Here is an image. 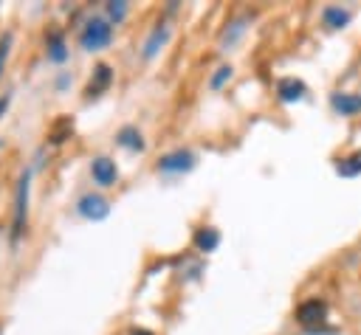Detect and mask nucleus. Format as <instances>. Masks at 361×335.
<instances>
[{
	"mask_svg": "<svg viewBox=\"0 0 361 335\" xmlns=\"http://www.w3.org/2000/svg\"><path fill=\"white\" fill-rule=\"evenodd\" d=\"M113 39V28L104 20H90L82 31V48L85 51H99Z\"/></svg>",
	"mask_w": 361,
	"mask_h": 335,
	"instance_id": "f257e3e1",
	"label": "nucleus"
},
{
	"mask_svg": "<svg viewBox=\"0 0 361 335\" xmlns=\"http://www.w3.org/2000/svg\"><path fill=\"white\" fill-rule=\"evenodd\" d=\"M327 315V304L319 301V298H307L296 307V321L305 324V327H313V324H322Z\"/></svg>",
	"mask_w": 361,
	"mask_h": 335,
	"instance_id": "f03ea898",
	"label": "nucleus"
},
{
	"mask_svg": "<svg viewBox=\"0 0 361 335\" xmlns=\"http://www.w3.org/2000/svg\"><path fill=\"white\" fill-rule=\"evenodd\" d=\"M76 208H79V214L87 217V220H102V217H107V211H110V206H107V200H104L102 194H85Z\"/></svg>",
	"mask_w": 361,
	"mask_h": 335,
	"instance_id": "7ed1b4c3",
	"label": "nucleus"
},
{
	"mask_svg": "<svg viewBox=\"0 0 361 335\" xmlns=\"http://www.w3.org/2000/svg\"><path fill=\"white\" fill-rule=\"evenodd\" d=\"M192 166H195V155H192V152H183V149L169 152V155L161 158V163H158L161 172H186V169H192Z\"/></svg>",
	"mask_w": 361,
	"mask_h": 335,
	"instance_id": "20e7f679",
	"label": "nucleus"
},
{
	"mask_svg": "<svg viewBox=\"0 0 361 335\" xmlns=\"http://www.w3.org/2000/svg\"><path fill=\"white\" fill-rule=\"evenodd\" d=\"M90 172H93V180L99 183V186H113V180H116V163L110 160V158H96L93 163H90Z\"/></svg>",
	"mask_w": 361,
	"mask_h": 335,
	"instance_id": "39448f33",
	"label": "nucleus"
},
{
	"mask_svg": "<svg viewBox=\"0 0 361 335\" xmlns=\"http://www.w3.org/2000/svg\"><path fill=\"white\" fill-rule=\"evenodd\" d=\"M25 200H28V175L20 177L17 186V206H14V236H20L23 231V220H25Z\"/></svg>",
	"mask_w": 361,
	"mask_h": 335,
	"instance_id": "423d86ee",
	"label": "nucleus"
},
{
	"mask_svg": "<svg viewBox=\"0 0 361 335\" xmlns=\"http://www.w3.org/2000/svg\"><path fill=\"white\" fill-rule=\"evenodd\" d=\"M330 104H333V110H338L341 115H355V113H361V96H355V93H333Z\"/></svg>",
	"mask_w": 361,
	"mask_h": 335,
	"instance_id": "0eeeda50",
	"label": "nucleus"
},
{
	"mask_svg": "<svg viewBox=\"0 0 361 335\" xmlns=\"http://www.w3.org/2000/svg\"><path fill=\"white\" fill-rule=\"evenodd\" d=\"M276 93H279L282 101H299V99L305 96V84H302L299 79L288 76V79H279V82H276Z\"/></svg>",
	"mask_w": 361,
	"mask_h": 335,
	"instance_id": "6e6552de",
	"label": "nucleus"
},
{
	"mask_svg": "<svg viewBox=\"0 0 361 335\" xmlns=\"http://www.w3.org/2000/svg\"><path fill=\"white\" fill-rule=\"evenodd\" d=\"M322 20H324L327 28H341V25L350 23V11L341 8V6H327V8L322 11Z\"/></svg>",
	"mask_w": 361,
	"mask_h": 335,
	"instance_id": "1a4fd4ad",
	"label": "nucleus"
},
{
	"mask_svg": "<svg viewBox=\"0 0 361 335\" xmlns=\"http://www.w3.org/2000/svg\"><path fill=\"white\" fill-rule=\"evenodd\" d=\"M110 79H113L110 68H107V65H96L93 79H90V84H87V96H99V93H102L107 84H110Z\"/></svg>",
	"mask_w": 361,
	"mask_h": 335,
	"instance_id": "9d476101",
	"label": "nucleus"
},
{
	"mask_svg": "<svg viewBox=\"0 0 361 335\" xmlns=\"http://www.w3.org/2000/svg\"><path fill=\"white\" fill-rule=\"evenodd\" d=\"M48 59H54V62H65L68 59V48L62 42V34L59 31H51L48 34Z\"/></svg>",
	"mask_w": 361,
	"mask_h": 335,
	"instance_id": "9b49d317",
	"label": "nucleus"
},
{
	"mask_svg": "<svg viewBox=\"0 0 361 335\" xmlns=\"http://www.w3.org/2000/svg\"><path fill=\"white\" fill-rule=\"evenodd\" d=\"M217 242H220V234H217L214 228H200V231L195 234V248H197V251H214Z\"/></svg>",
	"mask_w": 361,
	"mask_h": 335,
	"instance_id": "f8f14e48",
	"label": "nucleus"
},
{
	"mask_svg": "<svg viewBox=\"0 0 361 335\" xmlns=\"http://www.w3.org/2000/svg\"><path fill=\"white\" fill-rule=\"evenodd\" d=\"M336 172H338L341 177H355V175H361V152H353V155L341 158V163L336 166Z\"/></svg>",
	"mask_w": 361,
	"mask_h": 335,
	"instance_id": "ddd939ff",
	"label": "nucleus"
},
{
	"mask_svg": "<svg viewBox=\"0 0 361 335\" xmlns=\"http://www.w3.org/2000/svg\"><path fill=\"white\" fill-rule=\"evenodd\" d=\"M121 146H127V149H144V141H141V132L138 129H133V127H124L121 132H118V138H116Z\"/></svg>",
	"mask_w": 361,
	"mask_h": 335,
	"instance_id": "4468645a",
	"label": "nucleus"
},
{
	"mask_svg": "<svg viewBox=\"0 0 361 335\" xmlns=\"http://www.w3.org/2000/svg\"><path fill=\"white\" fill-rule=\"evenodd\" d=\"M164 39H166V28H164V25H158V28L152 31V37L147 39V45H144V53H147V56H152V53L158 51V42H164Z\"/></svg>",
	"mask_w": 361,
	"mask_h": 335,
	"instance_id": "2eb2a0df",
	"label": "nucleus"
},
{
	"mask_svg": "<svg viewBox=\"0 0 361 335\" xmlns=\"http://www.w3.org/2000/svg\"><path fill=\"white\" fill-rule=\"evenodd\" d=\"M107 14H110V17H113V20L118 23V20H121V17L127 14V3H121V0H116V3H110V6H107Z\"/></svg>",
	"mask_w": 361,
	"mask_h": 335,
	"instance_id": "dca6fc26",
	"label": "nucleus"
},
{
	"mask_svg": "<svg viewBox=\"0 0 361 335\" xmlns=\"http://www.w3.org/2000/svg\"><path fill=\"white\" fill-rule=\"evenodd\" d=\"M228 76H231V68H228V65H223V68H217V73L212 76V87H220V84H223V82H226Z\"/></svg>",
	"mask_w": 361,
	"mask_h": 335,
	"instance_id": "f3484780",
	"label": "nucleus"
},
{
	"mask_svg": "<svg viewBox=\"0 0 361 335\" xmlns=\"http://www.w3.org/2000/svg\"><path fill=\"white\" fill-rule=\"evenodd\" d=\"M8 45H11V37H3V42H0V68H3L6 56H8Z\"/></svg>",
	"mask_w": 361,
	"mask_h": 335,
	"instance_id": "a211bd4d",
	"label": "nucleus"
},
{
	"mask_svg": "<svg viewBox=\"0 0 361 335\" xmlns=\"http://www.w3.org/2000/svg\"><path fill=\"white\" fill-rule=\"evenodd\" d=\"M130 335H152V332H147V329H133Z\"/></svg>",
	"mask_w": 361,
	"mask_h": 335,
	"instance_id": "6ab92c4d",
	"label": "nucleus"
}]
</instances>
